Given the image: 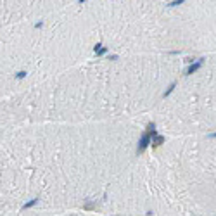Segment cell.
<instances>
[{
	"label": "cell",
	"mask_w": 216,
	"mask_h": 216,
	"mask_svg": "<svg viewBox=\"0 0 216 216\" xmlns=\"http://www.w3.org/2000/svg\"><path fill=\"white\" fill-rule=\"evenodd\" d=\"M149 145H151V133L147 131V133H144V135H142L140 142H138V147H137V154H142V152L145 151Z\"/></svg>",
	"instance_id": "cell-1"
},
{
	"label": "cell",
	"mask_w": 216,
	"mask_h": 216,
	"mask_svg": "<svg viewBox=\"0 0 216 216\" xmlns=\"http://www.w3.org/2000/svg\"><path fill=\"white\" fill-rule=\"evenodd\" d=\"M202 64H204V59H197L195 62H192V64H190L189 68H187V71H185V75H187V76L194 75V73H195L197 69H200V66H202Z\"/></svg>",
	"instance_id": "cell-2"
},
{
	"label": "cell",
	"mask_w": 216,
	"mask_h": 216,
	"mask_svg": "<svg viewBox=\"0 0 216 216\" xmlns=\"http://www.w3.org/2000/svg\"><path fill=\"white\" fill-rule=\"evenodd\" d=\"M164 140H166V138H164V137L162 135H157V133H154V135L151 137V144L152 145H161V144H164Z\"/></svg>",
	"instance_id": "cell-3"
},
{
	"label": "cell",
	"mask_w": 216,
	"mask_h": 216,
	"mask_svg": "<svg viewBox=\"0 0 216 216\" xmlns=\"http://www.w3.org/2000/svg\"><path fill=\"white\" fill-rule=\"evenodd\" d=\"M175 88H176V81H173L171 85L168 86V90H166V92H164V93H162V99L169 97V95H171V93H173V90H175Z\"/></svg>",
	"instance_id": "cell-4"
},
{
	"label": "cell",
	"mask_w": 216,
	"mask_h": 216,
	"mask_svg": "<svg viewBox=\"0 0 216 216\" xmlns=\"http://www.w3.org/2000/svg\"><path fill=\"white\" fill-rule=\"evenodd\" d=\"M38 200H40V199H38V197H35L33 200H30V202H26V204L23 206V209H30V207H33V206H37Z\"/></svg>",
	"instance_id": "cell-5"
},
{
	"label": "cell",
	"mask_w": 216,
	"mask_h": 216,
	"mask_svg": "<svg viewBox=\"0 0 216 216\" xmlns=\"http://www.w3.org/2000/svg\"><path fill=\"white\" fill-rule=\"evenodd\" d=\"M93 52H95V55H97V57H102V55H106L107 54V49H106V47H100V49H97V50H93Z\"/></svg>",
	"instance_id": "cell-6"
},
{
	"label": "cell",
	"mask_w": 216,
	"mask_h": 216,
	"mask_svg": "<svg viewBox=\"0 0 216 216\" xmlns=\"http://www.w3.org/2000/svg\"><path fill=\"white\" fill-rule=\"evenodd\" d=\"M183 2H185V0H173V2H169V4H168V7H176V5H182Z\"/></svg>",
	"instance_id": "cell-7"
},
{
	"label": "cell",
	"mask_w": 216,
	"mask_h": 216,
	"mask_svg": "<svg viewBox=\"0 0 216 216\" xmlns=\"http://www.w3.org/2000/svg\"><path fill=\"white\" fill-rule=\"evenodd\" d=\"M26 75H28L26 71H19V73H17V75H16V78H17V80H23V78H24V76H26Z\"/></svg>",
	"instance_id": "cell-8"
},
{
	"label": "cell",
	"mask_w": 216,
	"mask_h": 216,
	"mask_svg": "<svg viewBox=\"0 0 216 216\" xmlns=\"http://www.w3.org/2000/svg\"><path fill=\"white\" fill-rule=\"evenodd\" d=\"M42 26H43V23H42V21H38L37 24H35V28H42Z\"/></svg>",
	"instance_id": "cell-9"
},
{
	"label": "cell",
	"mask_w": 216,
	"mask_h": 216,
	"mask_svg": "<svg viewBox=\"0 0 216 216\" xmlns=\"http://www.w3.org/2000/svg\"><path fill=\"white\" fill-rule=\"evenodd\" d=\"M207 138H216V131H214V133H209V135H207Z\"/></svg>",
	"instance_id": "cell-10"
},
{
	"label": "cell",
	"mask_w": 216,
	"mask_h": 216,
	"mask_svg": "<svg viewBox=\"0 0 216 216\" xmlns=\"http://www.w3.org/2000/svg\"><path fill=\"white\" fill-rule=\"evenodd\" d=\"M78 2H80V4H85V2H86V0H78Z\"/></svg>",
	"instance_id": "cell-11"
}]
</instances>
